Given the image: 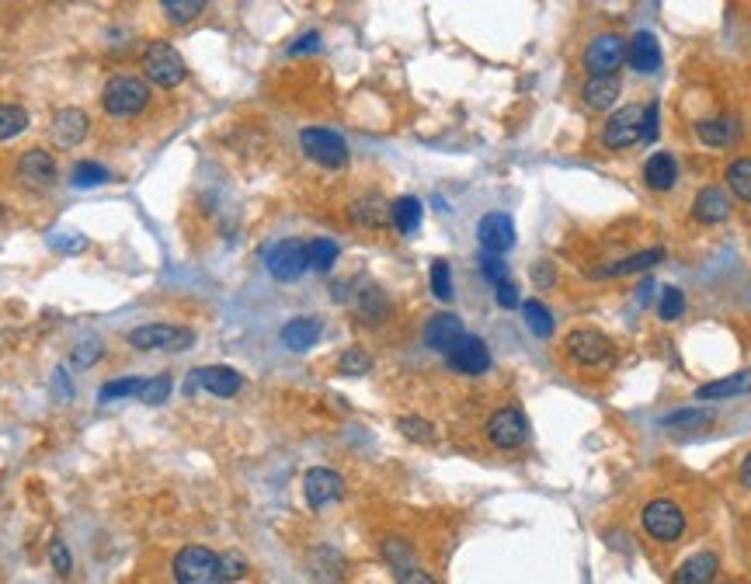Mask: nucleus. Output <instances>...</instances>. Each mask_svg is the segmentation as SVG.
Returning <instances> with one entry per match:
<instances>
[{"mask_svg":"<svg viewBox=\"0 0 751 584\" xmlns=\"http://www.w3.org/2000/svg\"><path fill=\"white\" fill-rule=\"evenodd\" d=\"M397 428H400V432H404L407 438H414V442H432V438H435V428L428 425L425 418H400Z\"/></svg>","mask_w":751,"mask_h":584,"instance_id":"obj_45","label":"nucleus"},{"mask_svg":"<svg viewBox=\"0 0 751 584\" xmlns=\"http://www.w3.org/2000/svg\"><path fill=\"white\" fill-rule=\"evenodd\" d=\"M390 223L397 226L404 237H411V233L421 226V199H414V195H400L397 202H390Z\"/></svg>","mask_w":751,"mask_h":584,"instance_id":"obj_28","label":"nucleus"},{"mask_svg":"<svg viewBox=\"0 0 751 584\" xmlns=\"http://www.w3.org/2000/svg\"><path fill=\"white\" fill-rule=\"evenodd\" d=\"M160 11H164L167 21H174V25H188V21H195L206 11V4H202V0H164Z\"/></svg>","mask_w":751,"mask_h":584,"instance_id":"obj_34","label":"nucleus"},{"mask_svg":"<svg viewBox=\"0 0 751 584\" xmlns=\"http://www.w3.org/2000/svg\"><path fill=\"white\" fill-rule=\"evenodd\" d=\"M644 529L651 532L654 539H661V543H672L685 532V511L682 505H675L672 498H654L644 505Z\"/></svg>","mask_w":751,"mask_h":584,"instance_id":"obj_6","label":"nucleus"},{"mask_svg":"<svg viewBox=\"0 0 751 584\" xmlns=\"http://www.w3.org/2000/svg\"><path fill=\"white\" fill-rule=\"evenodd\" d=\"M56 174H60V167H56V157L49 150H42V146H32V150H25L18 157V178L25 181V185L49 188L56 181Z\"/></svg>","mask_w":751,"mask_h":584,"instance_id":"obj_15","label":"nucleus"},{"mask_svg":"<svg viewBox=\"0 0 751 584\" xmlns=\"http://www.w3.org/2000/svg\"><path fill=\"white\" fill-rule=\"evenodd\" d=\"M49 247H53V251H63V254H77L87 247V237H80V233H53V237H49Z\"/></svg>","mask_w":751,"mask_h":584,"instance_id":"obj_46","label":"nucleus"},{"mask_svg":"<svg viewBox=\"0 0 751 584\" xmlns=\"http://www.w3.org/2000/svg\"><path fill=\"white\" fill-rule=\"evenodd\" d=\"M373 369V359L366 355V348H345V355L338 359L341 376H366Z\"/></svg>","mask_w":751,"mask_h":584,"instance_id":"obj_39","label":"nucleus"},{"mask_svg":"<svg viewBox=\"0 0 751 584\" xmlns=\"http://www.w3.org/2000/svg\"><path fill=\"white\" fill-rule=\"evenodd\" d=\"M477 240H480V247H484L487 254H505V251H512L515 247V223H512V216H505V213H487L484 219H480V226H477Z\"/></svg>","mask_w":751,"mask_h":584,"instance_id":"obj_17","label":"nucleus"},{"mask_svg":"<svg viewBox=\"0 0 751 584\" xmlns=\"http://www.w3.org/2000/svg\"><path fill=\"white\" fill-rule=\"evenodd\" d=\"M640 140H644V105L619 108L602 129V143L609 150H626V146H637Z\"/></svg>","mask_w":751,"mask_h":584,"instance_id":"obj_9","label":"nucleus"},{"mask_svg":"<svg viewBox=\"0 0 751 584\" xmlns=\"http://www.w3.org/2000/svg\"><path fill=\"white\" fill-rule=\"evenodd\" d=\"M713 421V411H699V407H689V411H675L665 418V428H703Z\"/></svg>","mask_w":751,"mask_h":584,"instance_id":"obj_40","label":"nucleus"},{"mask_svg":"<svg viewBox=\"0 0 751 584\" xmlns=\"http://www.w3.org/2000/svg\"><path fill=\"white\" fill-rule=\"evenodd\" d=\"M240 372L230 369V365H202V369L192 372V379L185 383V393L188 390H209L216 393V397H233V393L240 390Z\"/></svg>","mask_w":751,"mask_h":584,"instance_id":"obj_14","label":"nucleus"},{"mask_svg":"<svg viewBox=\"0 0 751 584\" xmlns=\"http://www.w3.org/2000/svg\"><path fill=\"white\" fill-rule=\"evenodd\" d=\"M70 181H74L77 188L105 185V181H108V167L94 164V160H77V164H74V171H70Z\"/></svg>","mask_w":751,"mask_h":584,"instance_id":"obj_36","label":"nucleus"},{"mask_svg":"<svg viewBox=\"0 0 751 584\" xmlns=\"http://www.w3.org/2000/svg\"><path fill=\"white\" fill-rule=\"evenodd\" d=\"M661 258H665V251H661V247H651V251H640V254H633V258L616 261V265L602 268L599 275H630V272H647V268H654Z\"/></svg>","mask_w":751,"mask_h":584,"instance_id":"obj_29","label":"nucleus"},{"mask_svg":"<svg viewBox=\"0 0 751 584\" xmlns=\"http://www.w3.org/2000/svg\"><path fill=\"white\" fill-rule=\"evenodd\" d=\"M741 393H751V369L734 372V376L713 379V383H703L696 390V400H724V397H741Z\"/></svg>","mask_w":751,"mask_h":584,"instance_id":"obj_24","label":"nucleus"},{"mask_svg":"<svg viewBox=\"0 0 751 584\" xmlns=\"http://www.w3.org/2000/svg\"><path fill=\"white\" fill-rule=\"evenodd\" d=\"M484 432L491 438V445H498V449H519L529 438V421L519 407H501V411H494L491 418H487Z\"/></svg>","mask_w":751,"mask_h":584,"instance_id":"obj_10","label":"nucleus"},{"mask_svg":"<svg viewBox=\"0 0 751 584\" xmlns=\"http://www.w3.org/2000/svg\"><path fill=\"white\" fill-rule=\"evenodd\" d=\"M303 153L320 167H345L348 164V143L334 129H303L300 133Z\"/></svg>","mask_w":751,"mask_h":584,"instance_id":"obj_8","label":"nucleus"},{"mask_svg":"<svg viewBox=\"0 0 751 584\" xmlns=\"http://www.w3.org/2000/svg\"><path fill=\"white\" fill-rule=\"evenodd\" d=\"M564 348H567V355H571L578 365H585V369H592V365H605L612 359V341L599 331H588V327L567 334Z\"/></svg>","mask_w":751,"mask_h":584,"instance_id":"obj_11","label":"nucleus"},{"mask_svg":"<svg viewBox=\"0 0 751 584\" xmlns=\"http://www.w3.org/2000/svg\"><path fill=\"white\" fill-rule=\"evenodd\" d=\"M174 584H226L223 557H216L209 546H181L171 560Z\"/></svg>","mask_w":751,"mask_h":584,"instance_id":"obj_1","label":"nucleus"},{"mask_svg":"<svg viewBox=\"0 0 751 584\" xmlns=\"http://www.w3.org/2000/svg\"><path fill=\"white\" fill-rule=\"evenodd\" d=\"M143 386H147V379H140V376L112 379V383H105V386L98 390V400L105 404V400H119V397H140Z\"/></svg>","mask_w":751,"mask_h":584,"instance_id":"obj_33","label":"nucleus"},{"mask_svg":"<svg viewBox=\"0 0 751 584\" xmlns=\"http://www.w3.org/2000/svg\"><path fill=\"white\" fill-rule=\"evenodd\" d=\"M626 63V39L616 32H602L588 42L585 67L592 70V77H616V70Z\"/></svg>","mask_w":751,"mask_h":584,"instance_id":"obj_7","label":"nucleus"},{"mask_svg":"<svg viewBox=\"0 0 751 584\" xmlns=\"http://www.w3.org/2000/svg\"><path fill=\"white\" fill-rule=\"evenodd\" d=\"M658 313H661V320H678V317H682V313H685V296H682V289H675V286L661 289Z\"/></svg>","mask_w":751,"mask_h":584,"instance_id":"obj_42","label":"nucleus"},{"mask_svg":"<svg viewBox=\"0 0 751 584\" xmlns=\"http://www.w3.org/2000/svg\"><path fill=\"white\" fill-rule=\"evenodd\" d=\"M397 584H439V581H435L425 567L411 564V567H404V571H397Z\"/></svg>","mask_w":751,"mask_h":584,"instance_id":"obj_48","label":"nucleus"},{"mask_svg":"<svg viewBox=\"0 0 751 584\" xmlns=\"http://www.w3.org/2000/svg\"><path fill=\"white\" fill-rule=\"evenodd\" d=\"M692 216H696L699 223H724V219L731 216V199H727L720 188H703V192L696 195V202H692Z\"/></svg>","mask_w":751,"mask_h":584,"instance_id":"obj_23","label":"nucleus"},{"mask_svg":"<svg viewBox=\"0 0 751 584\" xmlns=\"http://www.w3.org/2000/svg\"><path fill=\"white\" fill-rule=\"evenodd\" d=\"M53 386H56V397H60V400H70V376H67V369H56Z\"/></svg>","mask_w":751,"mask_h":584,"instance_id":"obj_54","label":"nucleus"},{"mask_svg":"<svg viewBox=\"0 0 751 584\" xmlns=\"http://www.w3.org/2000/svg\"><path fill=\"white\" fill-rule=\"evenodd\" d=\"M463 320L456 313H435L425 324V345L435 348V352H449L459 338H463Z\"/></svg>","mask_w":751,"mask_h":584,"instance_id":"obj_19","label":"nucleus"},{"mask_svg":"<svg viewBox=\"0 0 751 584\" xmlns=\"http://www.w3.org/2000/svg\"><path fill=\"white\" fill-rule=\"evenodd\" d=\"M522 313H526V324H529V331L536 334V338H550V334H553V313L546 310L539 299L522 303Z\"/></svg>","mask_w":751,"mask_h":584,"instance_id":"obj_32","label":"nucleus"},{"mask_svg":"<svg viewBox=\"0 0 751 584\" xmlns=\"http://www.w3.org/2000/svg\"><path fill=\"white\" fill-rule=\"evenodd\" d=\"M223 574H226V581L244 578V574H247V560L240 557V553H226V557H223Z\"/></svg>","mask_w":751,"mask_h":584,"instance_id":"obj_49","label":"nucleus"},{"mask_svg":"<svg viewBox=\"0 0 751 584\" xmlns=\"http://www.w3.org/2000/svg\"><path fill=\"white\" fill-rule=\"evenodd\" d=\"M0 219H4V206H0Z\"/></svg>","mask_w":751,"mask_h":584,"instance_id":"obj_56","label":"nucleus"},{"mask_svg":"<svg viewBox=\"0 0 751 584\" xmlns=\"http://www.w3.org/2000/svg\"><path fill=\"white\" fill-rule=\"evenodd\" d=\"M150 105V87L140 77H112L101 91V108L115 119H129L140 115Z\"/></svg>","mask_w":751,"mask_h":584,"instance_id":"obj_2","label":"nucleus"},{"mask_svg":"<svg viewBox=\"0 0 751 584\" xmlns=\"http://www.w3.org/2000/svg\"><path fill=\"white\" fill-rule=\"evenodd\" d=\"M432 292L442 303L452 299V272H449V261H442V258L432 261Z\"/></svg>","mask_w":751,"mask_h":584,"instance_id":"obj_41","label":"nucleus"},{"mask_svg":"<svg viewBox=\"0 0 751 584\" xmlns=\"http://www.w3.org/2000/svg\"><path fill=\"white\" fill-rule=\"evenodd\" d=\"M498 303L505 306V310H515V306L522 303V299H519V289H515L512 282H501V286H498Z\"/></svg>","mask_w":751,"mask_h":584,"instance_id":"obj_52","label":"nucleus"},{"mask_svg":"<svg viewBox=\"0 0 751 584\" xmlns=\"http://www.w3.org/2000/svg\"><path fill=\"white\" fill-rule=\"evenodd\" d=\"M313 49H320V35L317 32H310V35H303V39H296V46L289 49V53L300 56V53H313Z\"/></svg>","mask_w":751,"mask_h":584,"instance_id":"obj_53","label":"nucleus"},{"mask_svg":"<svg viewBox=\"0 0 751 584\" xmlns=\"http://www.w3.org/2000/svg\"><path fill=\"white\" fill-rule=\"evenodd\" d=\"M28 129V112L21 105H0V143L14 140Z\"/></svg>","mask_w":751,"mask_h":584,"instance_id":"obj_31","label":"nucleus"},{"mask_svg":"<svg viewBox=\"0 0 751 584\" xmlns=\"http://www.w3.org/2000/svg\"><path fill=\"white\" fill-rule=\"evenodd\" d=\"M386 310H390V306H386V296L379 289L369 286V289L359 292V313L369 320V324H379V320L386 317Z\"/></svg>","mask_w":751,"mask_h":584,"instance_id":"obj_38","label":"nucleus"},{"mask_svg":"<svg viewBox=\"0 0 751 584\" xmlns=\"http://www.w3.org/2000/svg\"><path fill=\"white\" fill-rule=\"evenodd\" d=\"M480 272H484L487 279L494 282V286H501V282H508V265L498 258V254H484V258H480Z\"/></svg>","mask_w":751,"mask_h":584,"instance_id":"obj_47","label":"nucleus"},{"mask_svg":"<svg viewBox=\"0 0 751 584\" xmlns=\"http://www.w3.org/2000/svg\"><path fill=\"white\" fill-rule=\"evenodd\" d=\"M383 560L393 567V574L404 571V567L414 564V546L407 543V539H383Z\"/></svg>","mask_w":751,"mask_h":584,"instance_id":"obj_35","label":"nucleus"},{"mask_svg":"<svg viewBox=\"0 0 751 584\" xmlns=\"http://www.w3.org/2000/svg\"><path fill=\"white\" fill-rule=\"evenodd\" d=\"M727 185L741 202H751V160H734L727 167Z\"/></svg>","mask_w":751,"mask_h":584,"instance_id":"obj_37","label":"nucleus"},{"mask_svg":"<svg viewBox=\"0 0 751 584\" xmlns=\"http://www.w3.org/2000/svg\"><path fill=\"white\" fill-rule=\"evenodd\" d=\"M658 140V105L644 108V143Z\"/></svg>","mask_w":751,"mask_h":584,"instance_id":"obj_51","label":"nucleus"},{"mask_svg":"<svg viewBox=\"0 0 751 584\" xmlns=\"http://www.w3.org/2000/svg\"><path fill=\"white\" fill-rule=\"evenodd\" d=\"M619 77H592L585 84V105L595 108V112H609V108H616V98H619Z\"/></svg>","mask_w":751,"mask_h":584,"instance_id":"obj_27","label":"nucleus"},{"mask_svg":"<svg viewBox=\"0 0 751 584\" xmlns=\"http://www.w3.org/2000/svg\"><path fill=\"white\" fill-rule=\"evenodd\" d=\"M741 484H745L748 491H751V452L745 456V463H741Z\"/></svg>","mask_w":751,"mask_h":584,"instance_id":"obj_55","label":"nucleus"},{"mask_svg":"<svg viewBox=\"0 0 751 584\" xmlns=\"http://www.w3.org/2000/svg\"><path fill=\"white\" fill-rule=\"evenodd\" d=\"M143 70L157 87H178L181 80L188 77V67L181 60V53L164 39H153L147 49H143Z\"/></svg>","mask_w":751,"mask_h":584,"instance_id":"obj_3","label":"nucleus"},{"mask_svg":"<svg viewBox=\"0 0 751 584\" xmlns=\"http://www.w3.org/2000/svg\"><path fill=\"white\" fill-rule=\"evenodd\" d=\"M675 178H678V164H675L672 153L661 150V153H651V157H647L644 181L654 188V192H668V188L675 185Z\"/></svg>","mask_w":751,"mask_h":584,"instance_id":"obj_25","label":"nucleus"},{"mask_svg":"<svg viewBox=\"0 0 751 584\" xmlns=\"http://www.w3.org/2000/svg\"><path fill=\"white\" fill-rule=\"evenodd\" d=\"M265 268L275 282H296L300 275L310 268V258H306V244L303 240H279L265 251Z\"/></svg>","mask_w":751,"mask_h":584,"instance_id":"obj_5","label":"nucleus"},{"mask_svg":"<svg viewBox=\"0 0 751 584\" xmlns=\"http://www.w3.org/2000/svg\"><path fill=\"white\" fill-rule=\"evenodd\" d=\"M306 258H310V268L313 272H331L334 261H338V244L327 237H317L306 244Z\"/></svg>","mask_w":751,"mask_h":584,"instance_id":"obj_30","label":"nucleus"},{"mask_svg":"<svg viewBox=\"0 0 751 584\" xmlns=\"http://www.w3.org/2000/svg\"><path fill=\"white\" fill-rule=\"evenodd\" d=\"M126 341L140 352H185L195 341V334L188 327H174V324H143L136 331L126 334Z\"/></svg>","mask_w":751,"mask_h":584,"instance_id":"obj_4","label":"nucleus"},{"mask_svg":"<svg viewBox=\"0 0 751 584\" xmlns=\"http://www.w3.org/2000/svg\"><path fill=\"white\" fill-rule=\"evenodd\" d=\"M49 133H53V143L63 146V150H74L87 140V133H91V119H87L84 108H60V112L53 115V126H49Z\"/></svg>","mask_w":751,"mask_h":584,"instance_id":"obj_16","label":"nucleus"},{"mask_svg":"<svg viewBox=\"0 0 751 584\" xmlns=\"http://www.w3.org/2000/svg\"><path fill=\"white\" fill-rule=\"evenodd\" d=\"M352 219L359 226H369V230H379V226L390 223V202L383 195H366V199L352 202Z\"/></svg>","mask_w":751,"mask_h":584,"instance_id":"obj_26","label":"nucleus"},{"mask_svg":"<svg viewBox=\"0 0 751 584\" xmlns=\"http://www.w3.org/2000/svg\"><path fill=\"white\" fill-rule=\"evenodd\" d=\"M626 63L637 73H658L661 70V46L651 32H637L626 42Z\"/></svg>","mask_w":751,"mask_h":584,"instance_id":"obj_18","label":"nucleus"},{"mask_svg":"<svg viewBox=\"0 0 751 584\" xmlns=\"http://www.w3.org/2000/svg\"><path fill=\"white\" fill-rule=\"evenodd\" d=\"M98 355H101L98 341H87V345H80L77 352H74V365H77V369H87L91 362H98Z\"/></svg>","mask_w":751,"mask_h":584,"instance_id":"obj_50","label":"nucleus"},{"mask_svg":"<svg viewBox=\"0 0 751 584\" xmlns=\"http://www.w3.org/2000/svg\"><path fill=\"white\" fill-rule=\"evenodd\" d=\"M167 393H171V376H167V372H160V376L147 379L140 400H143V404H150V407H157V404H164V400H167Z\"/></svg>","mask_w":751,"mask_h":584,"instance_id":"obj_43","label":"nucleus"},{"mask_svg":"<svg viewBox=\"0 0 751 584\" xmlns=\"http://www.w3.org/2000/svg\"><path fill=\"white\" fill-rule=\"evenodd\" d=\"M303 494H306V501H310V508H327V505H334V501H341L345 480H341V473L327 470V466H313L303 477Z\"/></svg>","mask_w":751,"mask_h":584,"instance_id":"obj_13","label":"nucleus"},{"mask_svg":"<svg viewBox=\"0 0 751 584\" xmlns=\"http://www.w3.org/2000/svg\"><path fill=\"white\" fill-rule=\"evenodd\" d=\"M696 136L706 146H731L741 140V122L734 115H720V119L696 122Z\"/></svg>","mask_w":751,"mask_h":584,"instance_id":"obj_21","label":"nucleus"},{"mask_svg":"<svg viewBox=\"0 0 751 584\" xmlns=\"http://www.w3.org/2000/svg\"><path fill=\"white\" fill-rule=\"evenodd\" d=\"M320 331H324V327H320L317 317H296L282 327V345H286L289 352H310L320 341Z\"/></svg>","mask_w":751,"mask_h":584,"instance_id":"obj_20","label":"nucleus"},{"mask_svg":"<svg viewBox=\"0 0 751 584\" xmlns=\"http://www.w3.org/2000/svg\"><path fill=\"white\" fill-rule=\"evenodd\" d=\"M449 365L456 372H466V376H480V372L491 369V352H487V341L477 338V334H463L456 345L446 352Z\"/></svg>","mask_w":751,"mask_h":584,"instance_id":"obj_12","label":"nucleus"},{"mask_svg":"<svg viewBox=\"0 0 751 584\" xmlns=\"http://www.w3.org/2000/svg\"><path fill=\"white\" fill-rule=\"evenodd\" d=\"M717 571H720L717 553H692L675 571V584H713Z\"/></svg>","mask_w":751,"mask_h":584,"instance_id":"obj_22","label":"nucleus"},{"mask_svg":"<svg viewBox=\"0 0 751 584\" xmlns=\"http://www.w3.org/2000/svg\"><path fill=\"white\" fill-rule=\"evenodd\" d=\"M49 564H53V571L60 574V578H70V574H74V557H70L63 539H53V546H49Z\"/></svg>","mask_w":751,"mask_h":584,"instance_id":"obj_44","label":"nucleus"}]
</instances>
